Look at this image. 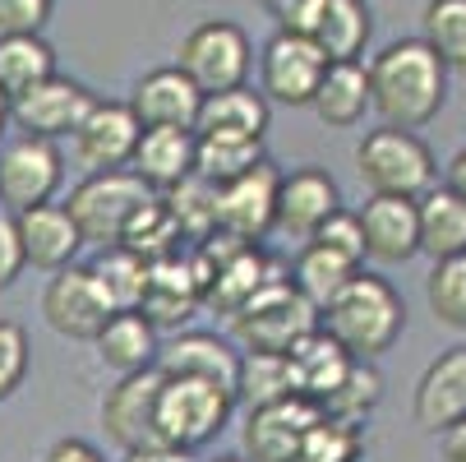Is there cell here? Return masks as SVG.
<instances>
[{"instance_id": "6da1fadb", "label": "cell", "mask_w": 466, "mask_h": 462, "mask_svg": "<svg viewBox=\"0 0 466 462\" xmlns=\"http://www.w3.org/2000/svg\"><path fill=\"white\" fill-rule=\"evenodd\" d=\"M365 79H370V111L397 129L430 125L448 102V70L420 37L388 42L365 65Z\"/></svg>"}, {"instance_id": "7a4b0ae2", "label": "cell", "mask_w": 466, "mask_h": 462, "mask_svg": "<svg viewBox=\"0 0 466 462\" xmlns=\"http://www.w3.org/2000/svg\"><path fill=\"white\" fill-rule=\"evenodd\" d=\"M319 328L351 361H374V356L392 352V343L407 334V301L388 278L360 269L319 310Z\"/></svg>"}, {"instance_id": "3957f363", "label": "cell", "mask_w": 466, "mask_h": 462, "mask_svg": "<svg viewBox=\"0 0 466 462\" xmlns=\"http://www.w3.org/2000/svg\"><path fill=\"white\" fill-rule=\"evenodd\" d=\"M356 176L370 194L420 200L430 185H439V162L416 129L379 125L356 144Z\"/></svg>"}, {"instance_id": "277c9868", "label": "cell", "mask_w": 466, "mask_h": 462, "mask_svg": "<svg viewBox=\"0 0 466 462\" xmlns=\"http://www.w3.org/2000/svg\"><path fill=\"white\" fill-rule=\"evenodd\" d=\"M236 412V398L208 379H167L157 388V444L176 453H194L213 444Z\"/></svg>"}, {"instance_id": "5b68a950", "label": "cell", "mask_w": 466, "mask_h": 462, "mask_svg": "<svg viewBox=\"0 0 466 462\" xmlns=\"http://www.w3.org/2000/svg\"><path fill=\"white\" fill-rule=\"evenodd\" d=\"M319 328V310L291 287V278H268L236 314H231V334L245 343V352H273L287 356L300 338H309Z\"/></svg>"}, {"instance_id": "8992f818", "label": "cell", "mask_w": 466, "mask_h": 462, "mask_svg": "<svg viewBox=\"0 0 466 462\" xmlns=\"http://www.w3.org/2000/svg\"><path fill=\"white\" fill-rule=\"evenodd\" d=\"M153 200V190L135 176V171H88L75 190L70 200H65V213L75 218L84 245H120L125 227L135 222V213Z\"/></svg>"}, {"instance_id": "52a82bcc", "label": "cell", "mask_w": 466, "mask_h": 462, "mask_svg": "<svg viewBox=\"0 0 466 462\" xmlns=\"http://www.w3.org/2000/svg\"><path fill=\"white\" fill-rule=\"evenodd\" d=\"M176 70L198 88V93H227L240 88L254 70V42L240 24L231 19H204L194 24L180 46H176Z\"/></svg>"}, {"instance_id": "ba28073f", "label": "cell", "mask_w": 466, "mask_h": 462, "mask_svg": "<svg viewBox=\"0 0 466 462\" xmlns=\"http://www.w3.org/2000/svg\"><path fill=\"white\" fill-rule=\"evenodd\" d=\"M65 185V153L51 139L19 135L0 144V209L24 213L37 204H51L56 190Z\"/></svg>"}, {"instance_id": "9c48e42d", "label": "cell", "mask_w": 466, "mask_h": 462, "mask_svg": "<svg viewBox=\"0 0 466 462\" xmlns=\"http://www.w3.org/2000/svg\"><path fill=\"white\" fill-rule=\"evenodd\" d=\"M111 314L116 305L106 301L88 263H70V269L51 273L42 287V319L51 323V334L70 338V343H93Z\"/></svg>"}, {"instance_id": "30bf717a", "label": "cell", "mask_w": 466, "mask_h": 462, "mask_svg": "<svg viewBox=\"0 0 466 462\" xmlns=\"http://www.w3.org/2000/svg\"><path fill=\"white\" fill-rule=\"evenodd\" d=\"M323 70H328V56L314 46V37L278 28L258 56V93L278 107H309Z\"/></svg>"}, {"instance_id": "8fae6325", "label": "cell", "mask_w": 466, "mask_h": 462, "mask_svg": "<svg viewBox=\"0 0 466 462\" xmlns=\"http://www.w3.org/2000/svg\"><path fill=\"white\" fill-rule=\"evenodd\" d=\"M93 102H97V93L88 84L56 70L51 79H42L37 88H28V93H19L10 102V125H19L24 135H33V139H51L56 144V139L75 135L79 120L93 111Z\"/></svg>"}, {"instance_id": "7c38bea8", "label": "cell", "mask_w": 466, "mask_h": 462, "mask_svg": "<svg viewBox=\"0 0 466 462\" xmlns=\"http://www.w3.org/2000/svg\"><path fill=\"white\" fill-rule=\"evenodd\" d=\"M278 167L263 158L254 171L236 176L231 185H218L213 190V231L231 236V241H245V245H258L263 236L273 231V194H278Z\"/></svg>"}, {"instance_id": "4fadbf2b", "label": "cell", "mask_w": 466, "mask_h": 462, "mask_svg": "<svg viewBox=\"0 0 466 462\" xmlns=\"http://www.w3.org/2000/svg\"><path fill=\"white\" fill-rule=\"evenodd\" d=\"M157 388L162 375L157 370H139V375H120L106 398H102V430L120 453L135 448H162L157 444Z\"/></svg>"}, {"instance_id": "5bb4252c", "label": "cell", "mask_w": 466, "mask_h": 462, "mask_svg": "<svg viewBox=\"0 0 466 462\" xmlns=\"http://www.w3.org/2000/svg\"><path fill=\"white\" fill-rule=\"evenodd\" d=\"M144 135V125L135 120L129 102H93V111L79 120L70 135V153L84 171H125L135 158V144Z\"/></svg>"}, {"instance_id": "9a60e30c", "label": "cell", "mask_w": 466, "mask_h": 462, "mask_svg": "<svg viewBox=\"0 0 466 462\" xmlns=\"http://www.w3.org/2000/svg\"><path fill=\"white\" fill-rule=\"evenodd\" d=\"M342 209V190L323 167H296L278 176V194H273V227L309 241L332 213Z\"/></svg>"}, {"instance_id": "2e32d148", "label": "cell", "mask_w": 466, "mask_h": 462, "mask_svg": "<svg viewBox=\"0 0 466 462\" xmlns=\"http://www.w3.org/2000/svg\"><path fill=\"white\" fill-rule=\"evenodd\" d=\"M319 421V407L305 403V398H282V403H268V407H254L245 416V462H296L300 457V444L309 435V426Z\"/></svg>"}, {"instance_id": "e0dca14e", "label": "cell", "mask_w": 466, "mask_h": 462, "mask_svg": "<svg viewBox=\"0 0 466 462\" xmlns=\"http://www.w3.org/2000/svg\"><path fill=\"white\" fill-rule=\"evenodd\" d=\"M411 416L425 435H443L448 426L466 421V343L439 352L425 365L411 398Z\"/></svg>"}, {"instance_id": "ac0fdd59", "label": "cell", "mask_w": 466, "mask_h": 462, "mask_svg": "<svg viewBox=\"0 0 466 462\" xmlns=\"http://www.w3.org/2000/svg\"><path fill=\"white\" fill-rule=\"evenodd\" d=\"M157 375L167 379H208L218 388H227L236 398V370H240V352L231 338H218V334H176L171 343L157 347Z\"/></svg>"}, {"instance_id": "d6986e66", "label": "cell", "mask_w": 466, "mask_h": 462, "mask_svg": "<svg viewBox=\"0 0 466 462\" xmlns=\"http://www.w3.org/2000/svg\"><path fill=\"white\" fill-rule=\"evenodd\" d=\"M15 231H19V250H24V263L37 273H60L70 269L84 250V236L75 227V218L65 213V204H37V209H24L15 213Z\"/></svg>"}, {"instance_id": "ffe728a7", "label": "cell", "mask_w": 466, "mask_h": 462, "mask_svg": "<svg viewBox=\"0 0 466 462\" xmlns=\"http://www.w3.org/2000/svg\"><path fill=\"white\" fill-rule=\"evenodd\" d=\"M204 305V282H198L194 254H167L148 263V292L139 301V314L153 328H180L194 319V310Z\"/></svg>"}, {"instance_id": "44dd1931", "label": "cell", "mask_w": 466, "mask_h": 462, "mask_svg": "<svg viewBox=\"0 0 466 462\" xmlns=\"http://www.w3.org/2000/svg\"><path fill=\"white\" fill-rule=\"evenodd\" d=\"M198 102H204V93H198L176 65H162V70H148L144 79H135V88H129V111H135V120L144 129H194V116H198Z\"/></svg>"}, {"instance_id": "7402d4cb", "label": "cell", "mask_w": 466, "mask_h": 462, "mask_svg": "<svg viewBox=\"0 0 466 462\" xmlns=\"http://www.w3.org/2000/svg\"><path fill=\"white\" fill-rule=\"evenodd\" d=\"M360 218V241L365 259L374 263H407L420 254L416 236V200H392V194H370Z\"/></svg>"}, {"instance_id": "603a6c76", "label": "cell", "mask_w": 466, "mask_h": 462, "mask_svg": "<svg viewBox=\"0 0 466 462\" xmlns=\"http://www.w3.org/2000/svg\"><path fill=\"white\" fill-rule=\"evenodd\" d=\"M268 120H273L268 98L254 93L249 84H240V88H227V93H208L198 102L194 135L198 139H254V144H263Z\"/></svg>"}, {"instance_id": "cb8c5ba5", "label": "cell", "mask_w": 466, "mask_h": 462, "mask_svg": "<svg viewBox=\"0 0 466 462\" xmlns=\"http://www.w3.org/2000/svg\"><path fill=\"white\" fill-rule=\"evenodd\" d=\"M194 129H144L139 144H135V158H129V171H135L153 194H167L176 190L180 180L194 176Z\"/></svg>"}, {"instance_id": "d4e9b609", "label": "cell", "mask_w": 466, "mask_h": 462, "mask_svg": "<svg viewBox=\"0 0 466 462\" xmlns=\"http://www.w3.org/2000/svg\"><path fill=\"white\" fill-rule=\"evenodd\" d=\"M93 347H97V361L120 379V375L153 370L162 338H157V328H153L139 310H116V314L106 319V328L93 338Z\"/></svg>"}, {"instance_id": "484cf974", "label": "cell", "mask_w": 466, "mask_h": 462, "mask_svg": "<svg viewBox=\"0 0 466 462\" xmlns=\"http://www.w3.org/2000/svg\"><path fill=\"white\" fill-rule=\"evenodd\" d=\"M347 365H351V356L332 343L323 328H314L309 338H300V343L287 352L291 393H296V398H305V403H314V407H323V403L332 398V388L342 384Z\"/></svg>"}, {"instance_id": "4316f807", "label": "cell", "mask_w": 466, "mask_h": 462, "mask_svg": "<svg viewBox=\"0 0 466 462\" xmlns=\"http://www.w3.org/2000/svg\"><path fill=\"white\" fill-rule=\"evenodd\" d=\"M314 116L328 129H356L370 111V79L360 60H328V70L309 98Z\"/></svg>"}, {"instance_id": "83f0119b", "label": "cell", "mask_w": 466, "mask_h": 462, "mask_svg": "<svg viewBox=\"0 0 466 462\" xmlns=\"http://www.w3.org/2000/svg\"><path fill=\"white\" fill-rule=\"evenodd\" d=\"M309 37L328 60H360L374 37L370 0H323L309 24Z\"/></svg>"}, {"instance_id": "f1b7e54d", "label": "cell", "mask_w": 466, "mask_h": 462, "mask_svg": "<svg viewBox=\"0 0 466 462\" xmlns=\"http://www.w3.org/2000/svg\"><path fill=\"white\" fill-rule=\"evenodd\" d=\"M416 236H420V254L452 259L466 254V204L448 185H430L416 200Z\"/></svg>"}, {"instance_id": "f546056e", "label": "cell", "mask_w": 466, "mask_h": 462, "mask_svg": "<svg viewBox=\"0 0 466 462\" xmlns=\"http://www.w3.org/2000/svg\"><path fill=\"white\" fill-rule=\"evenodd\" d=\"M51 75H56V46L42 33L0 37V98L5 102H15L19 93L37 88Z\"/></svg>"}, {"instance_id": "4dcf8cb0", "label": "cell", "mask_w": 466, "mask_h": 462, "mask_svg": "<svg viewBox=\"0 0 466 462\" xmlns=\"http://www.w3.org/2000/svg\"><path fill=\"white\" fill-rule=\"evenodd\" d=\"M356 273H360V269H356L351 259H342V254H332V250L305 241V250L296 254V269H291V287H296L314 310H323V305L338 296Z\"/></svg>"}, {"instance_id": "1f68e13d", "label": "cell", "mask_w": 466, "mask_h": 462, "mask_svg": "<svg viewBox=\"0 0 466 462\" xmlns=\"http://www.w3.org/2000/svg\"><path fill=\"white\" fill-rule=\"evenodd\" d=\"M420 42L443 60L448 75H466V0H425Z\"/></svg>"}, {"instance_id": "d6a6232c", "label": "cell", "mask_w": 466, "mask_h": 462, "mask_svg": "<svg viewBox=\"0 0 466 462\" xmlns=\"http://www.w3.org/2000/svg\"><path fill=\"white\" fill-rule=\"evenodd\" d=\"M282 398H291L287 356H273V352H240L236 403H240L245 412H254V407H268V403H282Z\"/></svg>"}, {"instance_id": "836d02e7", "label": "cell", "mask_w": 466, "mask_h": 462, "mask_svg": "<svg viewBox=\"0 0 466 462\" xmlns=\"http://www.w3.org/2000/svg\"><path fill=\"white\" fill-rule=\"evenodd\" d=\"M93 278L102 282L106 301L116 310H139L144 292H148V263L135 254V250H125V245H106L93 263Z\"/></svg>"}, {"instance_id": "e575fe53", "label": "cell", "mask_w": 466, "mask_h": 462, "mask_svg": "<svg viewBox=\"0 0 466 462\" xmlns=\"http://www.w3.org/2000/svg\"><path fill=\"white\" fill-rule=\"evenodd\" d=\"M258 162H263V144H254V139H198L194 144V176L213 190L231 185L236 176L254 171Z\"/></svg>"}, {"instance_id": "d590c367", "label": "cell", "mask_w": 466, "mask_h": 462, "mask_svg": "<svg viewBox=\"0 0 466 462\" xmlns=\"http://www.w3.org/2000/svg\"><path fill=\"white\" fill-rule=\"evenodd\" d=\"M379 403H383V375L374 370V361H351L347 375H342V384L332 388V398H328L319 412L365 426V416H370Z\"/></svg>"}, {"instance_id": "8d00e7d4", "label": "cell", "mask_w": 466, "mask_h": 462, "mask_svg": "<svg viewBox=\"0 0 466 462\" xmlns=\"http://www.w3.org/2000/svg\"><path fill=\"white\" fill-rule=\"evenodd\" d=\"M425 301H430V314L452 328V334H466V254H452V259H439L430 278H425Z\"/></svg>"}, {"instance_id": "74e56055", "label": "cell", "mask_w": 466, "mask_h": 462, "mask_svg": "<svg viewBox=\"0 0 466 462\" xmlns=\"http://www.w3.org/2000/svg\"><path fill=\"white\" fill-rule=\"evenodd\" d=\"M360 453H365V426L319 412L296 462H360Z\"/></svg>"}, {"instance_id": "f35d334b", "label": "cell", "mask_w": 466, "mask_h": 462, "mask_svg": "<svg viewBox=\"0 0 466 462\" xmlns=\"http://www.w3.org/2000/svg\"><path fill=\"white\" fill-rule=\"evenodd\" d=\"M33 365V343H28V328L19 319H0V403H10L15 393L24 388Z\"/></svg>"}, {"instance_id": "ab89813d", "label": "cell", "mask_w": 466, "mask_h": 462, "mask_svg": "<svg viewBox=\"0 0 466 462\" xmlns=\"http://www.w3.org/2000/svg\"><path fill=\"white\" fill-rule=\"evenodd\" d=\"M314 245H323V250H332V254H342V259H351L356 269L365 263V241H360V218L351 213V209H338L332 213L314 236H309Z\"/></svg>"}, {"instance_id": "60d3db41", "label": "cell", "mask_w": 466, "mask_h": 462, "mask_svg": "<svg viewBox=\"0 0 466 462\" xmlns=\"http://www.w3.org/2000/svg\"><path fill=\"white\" fill-rule=\"evenodd\" d=\"M56 15V0H0V37L42 33Z\"/></svg>"}, {"instance_id": "b9f144b4", "label": "cell", "mask_w": 466, "mask_h": 462, "mask_svg": "<svg viewBox=\"0 0 466 462\" xmlns=\"http://www.w3.org/2000/svg\"><path fill=\"white\" fill-rule=\"evenodd\" d=\"M24 250H19V231H15V213L0 209V292H10L24 278Z\"/></svg>"}, {"instance_id": "7bdbcfd3", "label": "cell", "mask_w": 466, "mask_h": 462, "mask_svg": "<svg viewBox=\"0 0 466 462\" xmlns=\"http://www.w3.org/2000/svg\"><path fill=\"white\" fill-rule=\"evenodd\" d=\"M258 5L278 19V28L305 33V37H309V24H314V15H319L323 0H258Z\"/></svg>"}, {"instance_id": "ee69618b", "label": "cell", "mask_w": 466, "mask_h": 462, "mask_svg": "<svg viewBox=\"0 0 466 462\" xmlns=\"http://www.w3.org/2000/svg\"><path fill=\"white\" fill-rule=\"evenodd\" d=\"M42 462H106V453H102L97 444L79 439V435H65V439H56V444L42 453Z\"/></svg>"}, {"instance_id": "f6af8a7d", "label": "cell", "mask_w": 466, "mask_h": 462, "mask_svg": "<svg viewBox=\"0 0 466 462\" xmlns=\"http://www.w3.org/2000/svg\"><path fill=\"white\" fill-rule=\"evenodd\" d=\"M439 453H443V462H466V421H457L439 435Z\"/></svg>"}, {"instance_id": "bcb514c9", "label": "cell", "mask_w": 466, "mask_h": 462, "mask_svg": "<svg viewBox=\"0 0 466 462\" xmlns=\"http://www.w3.org/2000/svg\"><path fill=\"white\" fill-rule=\"evenodd\" d=\"M443 185H448V190L457 194V200L466 204V144L452 153V162H448V180H443Z\"/></svg>"}, {"instance_id": "7dc6e473", "label": "cell", "mask_w": 466, "mask_h": 462, "mask_svg": "<svg viewBox=\"0 0 466 462\" xmlns=\"http://www.w3.org/2000/svg\"><path fill=\"white\" fill-rule=\"evenodd\" d=\"M125 462H185V453H176V448H135V453H125Z\"/></svg>"}, {"instance_id": "c3c4849f", "label": "cell", "mask_w": 466, "mask_h": 462, "mask_svg": "<svg viewBox=\"0 0 466 462\" xmlns=\"http://www.w3.org/2000/svg\"><path fill=\"white\" fill-rule=\"evenodd\" d=\"M5 125H10V102L0 98V139H5Z\"/></svg>"}, {"instance_id": "681fc988", "label": "cell", "mask_w": 466, "mask_h": 462, "mask_svg": "<svg viewBox=\"0 0 466 462\" xmlns=\"http://www.w3.org/2000/svg\"><path fill=\"white\" fill-rule=\"evenodd\" d=\"M213 462H245V457H231V453H227V457H213Z\"/></svg>"}]
</instances>
